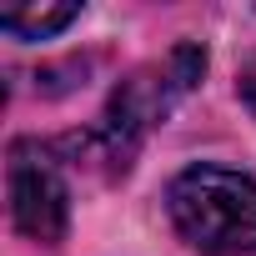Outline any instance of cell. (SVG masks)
Listing matches in <instances>:
<instances>
[{"label": "cell", "mask_w": 256, "mask_h": 256, "mask_svg": "<svg viewBox=\"0 0 256 256\" xmlns=\"http://www.w3.org/2000/svg\"><path fill=\"white\" fill-rule=\"evenodd\" d=\"M201 70H206V56H201L196 46H176L166 60L136 70L131 80H120V90H116L110 106H106L100 131L90 136V141L106 146V161H116V166L126 171V161H131V151L141 146V136L201 80Z\"/></svg>", "instance_id": "obj_2"}, {"label": "cell", "mask_w": 256, "mask_h": 256, "mask_svg": "<svg viewBox=\"0 0 256 256\" xmlns=\"http://www.w3.org/2000/svg\"><path fill=\"white\" fill-rule=\"evenodd\" d=\"M80 10L76 6H6L0 10V30H10L16 40H46L56 30H66Z\"/></svg>", "instance_id": "obj_4"}, {"label": "cell", "mask_w": 256, "mask_h": 256, "mask_svg": "<svg viewBox=\"0 0 256 256\" xmlns=\"http://www.w3.org/2000/svg\"><path fill=\"white\" fill-rule=\"evenodd\" d=\"M10 216L30 241H60L66 236V181L50 166V156L30 141L10 146Z\"/></svg>", "instance_id": "obj_3"}, {"label": "cell", "mask_w": 256, "mask_h": 256, "mask_svg": "<svg viewBox=\"0 0 256 256\" xmlns=\"http://www.w3.org/2000/svg\"><path fill=\"white\" fill-rule=\"evenodd\" d=\"M241 100H246V106L256 110V56H251V60L241 66Z\"/></svg>", "instance_id": "obj_5"}, {"label": "cell", "mask_w": 256, "mask_h": 256, "mask_svg": "<svg viewBox=\"0 0 256 256\" xmlns=\"http://www.w3.org/2000/svg\"><path fill=\"white\" fill-rule=\"evenodd\" d=\"M176 231L201 256H251L256 251V181L226 166H191L166 191Z\"/></svg>", "instance_id": "obj_1"}]
</instances>
